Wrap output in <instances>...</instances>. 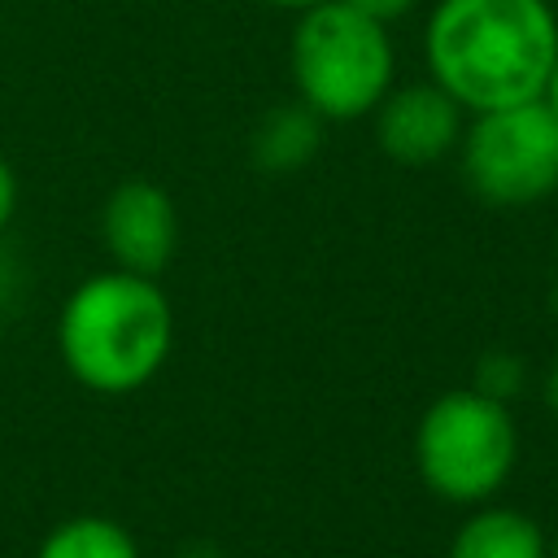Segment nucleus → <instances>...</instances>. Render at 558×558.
Here are the masks:
<instances>
[{
    "label": "nucleus",
    "instance_id": "6e6552de",
    "mask_svg": "<svg viewBox=\"0 0 558 558\" xmlns=\"http://www.w3.org/2000/svg\"><path fill=\"white\" fill-rule=\"evenodd\" d=\"M549 541L536 519H527L514 506H471V514L458 523L445 558H545Z\"/></svg>",
    "mask_w": 558,
    "mask_h": 558
},
{
    "label": "nucleus",
    "instance_id": "ddd939ff",
    "mask_svg": "<svg viewBox=\"0 0 558 558\" xmlns=\"http://www.w3.org/2000/svg\"><path fill=\"white\" fill-rule=\"evenodd\" d=\"M340 4H349V9L366 13V17L384 22V26H392L397 17H405V13L414 9V0H340Z\"/></svg>",
    "mask_w": 558,
    "mask_h": 558
},
{
    "label": "nucleus",
    "instance_id": "2eb2a0df",
    "mask_svg": "<svg viewBox=\"0 0 558 558\" xmlns=\"http://www.w3.org/2000/svg\"><path fill=\"white\" fill-rule=\"evenodd\" d=\"M541 100L549 105V113L558 118V57H554V65H549V78H545V87H541Z\"/></svg>",
    "mask_w": 558,
    "mask_h": 558
},
{
    "label": "nucleus",
    "instance_id": "423d86ee",
    "mask_svg": "<svg viewBox=\"0 0 558 558\" xmlns=\"http://www.w3.org/2000/svg\"><path fill=\"white\" fill-rule=\"evenodd\" d=\"M371 118L379 153L397 166H436L453 157L466 126V109L432 78L392 83L384 100L371 109Z\"/></svg>",
    "mask_w": 558,
    "mask_h": 558
},
{
    "label": "nucleus",
    "instance_id": "f03ea898",
    "mask_svg": "<svg viewBox=\"0 0 558 558\" xmlns=\"http://www.w3.org/2000/svg\"><path fill=\"white\" fill-rule=\"evenodd\" d=\"M174 310L153 275L100 270L70 288L57 318V353L65 371L100 397L144 388L170 357Z\"/></svg>",
    "mask_w": 558,
    "mask_h": 558
},
{
    "label": "nucleus",
    "instance_id": "f3484780",
    "mask_svg": "<svg viewBox=\"0 0 558 558\" xmlns=\"http://www.w3.org/2000/svg\"><path fill=\"white\" fill-rule=\"evenodd\" d=\"M262 4H270V9H288V13H305V9H314V4H323V0H262Z\"/></svg>",
    "mask_w": 558,
    "mask_h": 558
},
{
    "label": "nucleus",
    "instance_id": "aec40b11",
    "mask_svg": "<svg viewBox=\"0 0 558 558\" xmlns=\"http://www.w3.org/2000/svg\"><path fill=\"white\" fill-rule=\"evenodd\" d=\"M545 558H558V541H549V554Z\"/></svg>",
    "mask_w": 558,
    "mask_h": 558
},
{
    "label": "nucleus",
    "instance_id": "0eeeda50",
    "mask_svg": "<svg viewBox=\"0 0 558 558\" xmlns=\"http://www.w3.org/2000/svg\"><path fill=\"white\" fill-rule=\"evenodd\" d=\"M100 240L118 270L161 275L179 248V209L153 179L118 183L100 205Z\"/></svg>",
    "mask_w": 558,
    "mask_h": 558
},
{
    "label": "nucleus",
    "instance_id": "dca6fc26",
    "mask_svg": "<svg viewBox=\"0 0 558 558\" xmlns=\"http://www.w3.org/2000/svg\"><path fill=\"white\" fill-rule=\"evenodd\" d=\"M545 405H549V414L558 418V362H554L549 375H545Z\"/></svg>",
    "mask_w": 558,
    "mask_h": 558
},
{
    "label": "nucleus",
    "instance_id": "a211bd4d",
    "mask_svg": "<svg viewBox=\"0 0 558 558\" xmlns=\"http://www.w3.org/2000/svg\"><path fill=\"white\" fill-rule=\"evenodd\" d=\"M179 558H222L214 545H187V549H179Z\"/></svg>",
    "mask_w": 558,
    "mask_h": 558
},
{
    "label": "nucleus",
    "instance_id": "4468645a",
    "mask_svg": "<svg viewBox=\"0 0 558 558\" xmlns=\"http://www.w3.org/2000/svg\"><path fill=\"white\" fill-rule=\"evenodd\" d=\"M13 214H17V174H13V166L0 157V235L9 231Z\"/></svg>",
    "mask_w": 558,
    "mask_h": 558
},
{
    "label": "nucleus",
    "instance_id": "7ed1b4c3",
    "mask_svg": "<svg viewBox=\"0 0 558 558\" xmlns=\"http://www.w3.org/2000/svg\"><path fill=\"white\" fill-rule=\"evenodd\" d=\"M292 83L323 122L366 118L397 83V52L384 22L323 0L296 13L292 26Z\"/></svg>",
    "mask_w": 558,
    "mask_h": 558
},
{
    "label": "nucleus",
    "instance_id": "f8f14e48",
    "mask_svg": "<svg viewBox=\"0 0 558 558\" xmlns=\"http://www.w3.org/2000/svg\"><path fill=\"white\" fill-rule=\"evenodd\" d=\"M22 288H26V279H22V262H17V253L4 244V235H0V318L22 301Z\"/></svg>",
    "mask_w": 558,
    "mask_h": 558
},
{
    "label": "nucleus",
    "instance_id": "1a4fd4ad",
    "mask_svg": "<svg viewBox=\"0 0 558 558\" xmlns=\"http://www.w3.org/2000/svg\"><path fill=\"white\" fill-rule=\"evenodd\" d=\"M323 118L305 105V100H288L275 105L257 118L253 135H248V157L257 170L266 174H292L301 166H310L323 148Z\"/></svg>",
    "mask_w": 558,
    "mask_h": 558
},
{
    "label": "nucleus",
    "instance_id": "20e7f679",
    "mask_svg": "<svg viewBox=\"0 0 558 558\" xmlns=\"http://www.w3.org/2000/svg\"><path fill=\"white\" fill-rule=\"evenodd\" d=\"M519 462V427L510 405L484 392L449 388L440 392L414 427V471L449 506L493 501Z\"/></svg>",
    "mask_w": 558,
    "mask_h": 558
},
{
    "label": "nucleus",
    "instance_id": "39448f33",
    "mask_svg": "<svg viewBox=\"0 0 558 558\" xmlns=\"http://www.w3.org/2000/svg\"><path fill=\"white\" fill-rule=\"evenodd\" d=\"M453 157L484 205H536L558 192V118L541 96L466 113Z\"/></svg>",
    "mask_w": 558,
    "mask_h": 558
},
{
    "label": "nucleus",
    "instance_id": "f257e3e1",
    "mask_svg": "<svg viewBox=\"0 0 558 558\" xmlns=\"http://www.w3.org/2000/svg\"><path fill=\"white\" fill-rule=\"evenodd\" d=\"M558 57L549 0H436L423 22L427 78L466 113L536 100Z\"/></svg>",
    "mask_w": 558,
    "mask_h": 558
},
{
    "label": "nucleus",
    "instance_id": "9b49d317",
    "mask_svg": "<svg viewBox=\"0 0 558 558\" xmlns=\"http://www.w3.org/2000/svg\"><path fill=\"white\" fill-rule=\"evenodd\" d=\"M471 388H475V392H484L488 401L510 405V401H514V397L527 388V366H523V357H519V353L493 349V353H484V357H480Z\"/></svg>",
    "mask_w": 558,
    "mask_h": 558
},
{
    "label": "nucleus",
    "instance_id": "6ab92c4d",
    "mask_svg": "<svg viewBox=\"0 0 558 558\" xmlns=\"http://www.w3.org/2000/svg\"><path fill=\"white\" fill-rule=\"evenodd\" d=\"M549 314L558 318V279H554V288H549Z\"/></svg>",
    "mask_w": 558,
    "mask_h": 558
},
{
    "label": "nucleus",
    "instance_id": "9d476101",
    "mask_svg": "<svg viewBox=\"0 0 558 558\" xmlns=\"http://www.w3.org/2000/svg\"><path fill=\"white\" fill-rule=\"evenodd\" d=\"M35 558H140V545L109 514H74L39 541Z\"/></svg>",
    "mask_w": 558,
    "mask_h": 558
}]
</instances>
